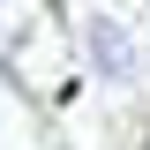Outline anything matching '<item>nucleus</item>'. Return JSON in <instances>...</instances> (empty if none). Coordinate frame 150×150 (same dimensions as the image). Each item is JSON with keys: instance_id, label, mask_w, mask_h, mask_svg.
<instances>
[{"instance_id": "1", "label": "nucleus", "mask_w": 150, "mask_h": 150, "mask_svg": "<svg viewBox=\"0 0 150 150\" xmlns=\"http://www.w3.org/2000/svg\"><path fill=\"white\" fill-rule=\"evenodd\" d=\"M90 45H98V68H105V75H128V38L112 30V23H105V15H98V23H90Z\"/></svg>"}, {"instance_id": "2", "label": "nucleus", "mask_w": 150, "mask_h": 150, "mask_svg": "<svg viewBox=\"0 0 150 150\" xmlns=\"http://www.w3.org/2000/svg\"><path fill=\"white\" fill-rule=\"evenodd\" d=\"M143 150H150V143H143Z\"/></svg>"}]
</instances>
